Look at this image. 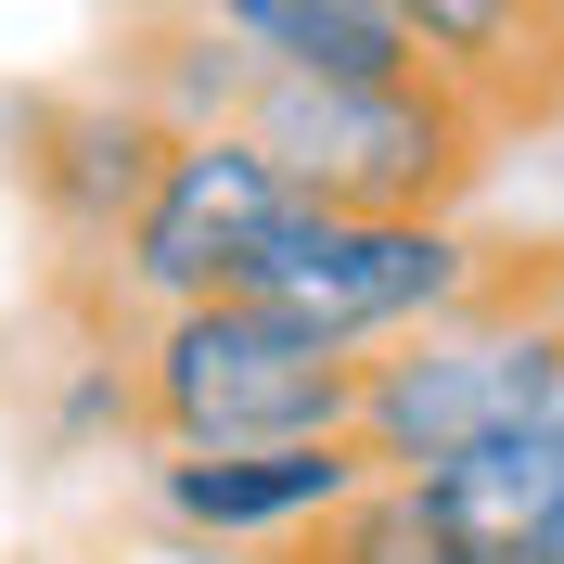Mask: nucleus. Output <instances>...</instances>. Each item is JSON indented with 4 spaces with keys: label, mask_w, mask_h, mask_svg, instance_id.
I'll return each instance as SVG.
<instances>
[{
    "label": "nucleus",
    "mask_w": 564,
    "mask_h": 564,
    "mask_svg": "<svg viewBox=\"0 0 564 564\" xmlns=\"http://www.w3.org/2000/svg\"><path fill=\"white\" fill-rule=\"evenodd\" d=\"M386 488V462L359 449V436H321V449H245V462H154V513L193 539H257V552H282V539L334 527L347 500Z\"/></svg>",
    "instance_id": "423d86ee"
},
{
    "label": "nucleus",
    "mask_w": 564,
    "mask_h": 564,
    "mask_svg": "<svg viewBox=\"0 0 564 564\" xmlns=\"http://www.w3.org/2000/svg\"><path fill=\"white\" fill-rule=\"evenodd\" d=\"M423 500L462 539V564H539L564 539V411L475 449V462H449V475H423Z\"/></svg>",
    "instance_id": "0eeeda50"
},
{
    "label": "nucleus",
    "mask_w": 564,
    "mask_h": 564,
    "mask_svg": "<svg viewBox=\"0 0 564 564\" xmlns=\"http://www.w3.org/2000/svg\"><path fill=\"white\" fill-rule=\"evenodd\" d=\"M308 218V193L257 154L245 129H206L180 141L167 193H154V218L129 231V257H116V295H129L141 321H180V308H218V295H245L257 257L282 245Z\"/></svg>",
    "instance_id": "39448f33"
},
{
    "label": "nucleus",
    "mask_w": 564,
    "mask_h": 564,
    "mask_svg": "<svg viewBox=\"0 0 564 564\" xmlns=\"http://www.w3.org/2000/svg\"><path fill=\"white\" fill-rule=\"evenodd\" d=\"M539 564H564V539H552V552H539Z\"/></svg>",
    "instance_id": "9d476101"
},
{
    "label": "nucleus",
    "mask_w": 564,
    "mask_h": 564,
    "mask_svg": "<svg viewBox=\"0 0 564 564\" xmlns=\"http://www.w3.org/2000/svg\"><path fill=\"white\" fill-rule=\"evenodd\" d=\"M180 141L193 129H167V116L141 104V90H116V77L13 104V193H26V218H39V257L65 282H116L129 231L154 218V193H167V167H180Z\"/></svg>",
    "instance_id": "20e7f679"
},
{
    "label": "nucleus",
    "mask_w": 564,
    "mask_h": 564,
    "mask_svg": "<svg viewBox=\"0 0 564 564\" xmlns=\"http://www.w3.org/2000/svg\"><path fill=\"white\" fill-rule=\"evenodd\" d=\"M218 26L270 77H411L423 65L411 0H231Z\"/></svg>",
    "instance_id": "6e6552de"
},
{
    "label": "nucleus",
    "mask_w": 564,
    "mask_h": 564,
    "mask_svg": "<svg viewBox=\"0 0 564 564\" xmlns=\"http://www.w3.org/2000/svg\"><path fill=\"white\" fill-rule=\"evenodd\" d=\"M359 398H372V359L295 334L257 295H218V308L154 321V449L167 462H245V449H321V436H359Z\"/></svg>",
    "instance_id": "f03ea898"
},
{
    "label": "nucleus",
    "mask_w": 564,
    "mask_h": 564,
    "mask_svg": "<svg viewBox=\"0 0 564 564\" xmlns=\"http://www.w3.org/2000/svg\"><path fill=\"white\" fill-rule=\"evenodd\" d=\"M257 564H462V539L436 527V500H423L411 475H386L372 500H347L334 527L282 539V552H257Z\"/></svg>",
    "instance_id": "1a4fd4ad"
},
{
    "label": "nucleus",
    "mask_w": 564,
    "mask_h": 564,
    "mask_svg": "<svg viewBox=\"0 0 564 564\" xmlns=\"http://www.w3.org/2000/svg\"><path fill=\"white\" fill-rule=\"evenodd\" d=\"M552 411H564V321H449V334H411L372 359L359 449L423 488V475H449Z\"/></svg>",
    "instance_id": "7ed1b4c3"
},
{
    "label": "nucleus",
    "mask_w": 564,
    "mask_h": 564,
    "mask_svg": "<svg viewBox=\"0 0 564 564\" xmlns=\"http://www.w3.org/2000/svg\"><path fill=\"white\" fill-rule=\"evenodd\" d=\"M245 141L334 218H449L500 167V129L436 65H411V77H257Z\"/></svg>",
    "instance_id": "f257e3e1"
}]
</instances>
